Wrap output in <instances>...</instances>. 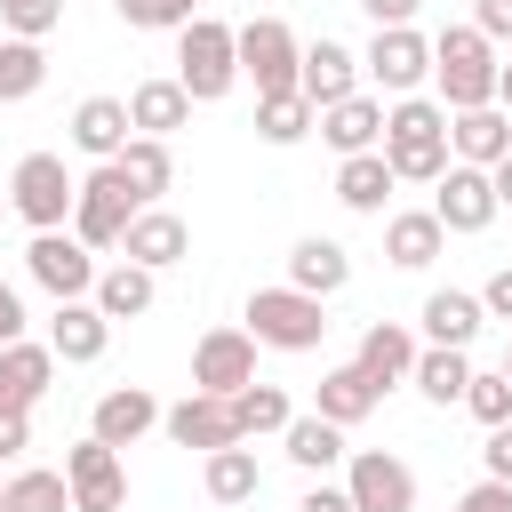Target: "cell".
I'll return each instance as SVG.
<instances>
[{
  "mask_svg": "<svg viewBox=\"0 0 512 512\" xmlns=\"http://www.w3.org/2000/svg\"><path fill=\"white\" fill-rule=\"evenodd\" d=\"M384 168H392V184H432L440 168H448V112L432 104V96H400L392 112H384Z\"/></svg>",
  "mask_w": 512,
  "mask_h": 512,
  "instance_id": "cell-1",
  "label": "cell"
},
{
  "mask_svg": "<svg viewBox=\"0 0 512 512\" xmlns=\"http://www.w3.org/2000/svg\"><path fill=\"white\" fill-rule=\"evenodd\" d=\"M432 80H440V112H480L496 104V48L472 24H448L432 40Z\"/></svg>",
  "mask_w": 512,
  "mask_h": 512,
  "instance_id": "cell-2",
  "label": "cell"
},
{
  "mask_svg": "<svg viewBox=\"0 0 512 512\" xmlns=\"http://www.w3.org/2000/svg\"><path fill=\"white\" fill-rule=\"evenodd\" d=\"M232 80H240L232 24H216V16H192V24L176 32V88H184L192 104H216V96H232Z\"/></svg>",
  "mask_w": 512,
  "mask_h": 512,
  "instance_id": "cell-3",
  "label": "cell"
},
{
  "mask_svg": "<svg viewBox=\"0 0 512 512\" xmlns=\"http://www.w3.org/2000/svg\"><path fill=\"white\" fill-rule=\"evenodd\" d=\"M248 336L256 344H272V352H312L320 336H328V312H320V296H304V288H256L248 296Z\"/></svg>",
  "mask_w": 512,
  "mask_h": 512,
  "instance_id": "cell-4",
  "label": "cell"
},
{
  "mask_svg": "<svg viewBox=\"0 0 512 512\" xmlns=\"http://www.w3.org/2000/svg\"><path fill=\"white\" fill-rule=\"evenodd\" d=\"M72 200H80V184L64 176L56 152H24V160H16V176H8V208H16L32 232H64V224H72Z\"/></svg>",
  "mask_w": 512,
  "mask_h": 512,
  "instance_id": "cell-5",
  "label": "cell"
},
{
  "mask_svg": "<svg viewBox=\"0 0 512 512\" xmlns=\"http://www.w3.org/2000/svg\"><path fill=\"white\" fill-rule=\"evenodd\" d=\"M136 208H144V200H136V192H128V176L104 160L96 176H80V200H72V240H80L88 256H96V248H120V232L136 224Z\"/></svg>",
  "mask_w": 512,
  "mask_h": 512,
  "instance_id": "cell-6",
  "label": "cell"
},
{
  "mask_svg": "<svg viewBox=\"0 0 512 512\" xmlns=\"http://www.w3.org/2000/svg\"><path fill=\"white\" fill-rule=\"evenodd\" d=\"M232 48H240V72L256 80V96H288L296 88V32L280 24V16H256V24H240L232 32Z\"/></svg>",
  "mask_w": 512,
  "mask_h": 512,
  "instance_id": "cell-7",
  "label": "cell"
},
{
  "mask_svg": "<svg viewBox=\"0 0 512 512\" xmlns=\"http://www.w3.org/2000/svg\"><path fill=\"white\" fill-rule=\"evenodd\" d=\"M344 496H352V512H416V472L392 448H360V456H344Z\"/></svg>",
  "mask_w": 512,
  "mask_h": 512,
  "instance_id": "cell-8",
  "label": "cell"
},
{
  "mask_svg": "<svg viewBox=\"0 0 512 512\" xmlns=\"http://www.w3.org/2000/svg\"><path fill=\"white\" fill-rule=\"evenodd\" d=\"M360 72H368L384 96H416V88L432 80V40H424L416 24H392V32H376V40H368Z\"/></svg>",
  "mask_w": 512,
  "mask_h": 512,
  "instance_id": "cell-9",
  "label": "cell"
},
{
  "mask_svg": "<svg viewBox=\"0 0 512 512\" xmlns=\"http://www.w3.org/2000/svg\"><path fill=\"white\" fill-rule=\"evenodd\" d=\"M240 384H256V336H248V328H208V336L192 344V392L232 400Z\"/></svg>",
  "mask_w": 512,
  "mask_h": 512,
  "instance_id": "cell-10",
  "label": "cell"
},
{
  "mask_svg": "<svg viewBox=\"0 0 512 512\" xmlns=\"http://www.w3.org/2000/svg\"><path fill=\"white\" fill-rule=\"evenodd\" d=\"M432 184H440V192H432V216H440V232H488V224H496V184H488V168H464V160H448Z\"/></svg>",
  "mask_w": 512,
  "mask_h": 512,
  "instance_id": "cell-11",
  "label": "cell"
},
{
  "mask_svg": "<svg viewBox=\"0 0 512 512\" xmlns=\"http://www.w3.org/2000/svg\"><path fill=\"white\" fill-rule=\"evenodd\" d=\"M24 272H32V280H40L56 304H72V296H88V288H96V256H88L72 232H32Z\"/></svg>",
  "mask_w": 512,
  "mask_h": 512,
  "instance_id": "cell-12",
  "label": "cell"
},
{
  "mask_svg": "<svg viewBox=\"0 0 512 512\" xmlns=\"http://www.w3.org/2000/svg\"><path fill=\"white\" fill-rule=\"evenodd\" d=\"M64 488H72V512H120V504H128L120 448H104V440H80V448L64 456Z\"/></svg>",
  "mask_w": 512,
  "mask_h": 512,
  "instance_id": "cell-13",
  "label": "cell"
},
{
  "mask_svg": "<svg viewBox=\"0 0 512 512\" xmlns=\"http://www.w3.org/2000/svg\"><path fill=\"white\" fill-rule=\"evenodd\" d=\"M160 432H168L176 448H200V456H216V448H240L232 400H216V392H184L176 408H160Z\"/></svg>",
  "mask_w": 512,
  "mask_h": 512,
  "instance_id": "cell-14",
  "label": "cell"
},
{
  "mask_svg": "<svg viewBox=\"0 0 512 512\" xmlns=\"http://www.w3.org/2000/svg\"><path fill=\"white\" fill-rule=\"evenodd\" d=\"M296 96H304L312 112H328V104L360 96V56H352L344 40H312V48L296 56Z\"/></svg>",
  "mask_w": 512,
  "mask_h": 512,
  "instance_id": "cell-15",
  "label": "cell"
},
{
  "mask_svg": "<svg viewBox=\"0 0 512 512\" xmlns=\"http://www.w3.org/2000/svg\"><path fill=\"white\" fill-rule=\"evenodd\" d=\"M504 152H512V112H504V104L448 112V160H464V168H496Z\"/></svg>",
  "mask_w": 512,
  "mask_h": 512,
  "instance_id": "cell-16",
  "label": "cell"
},
{
  "mask_svg": "<svg viewBox=\"0 0 512 512\" xmlns=\"http://www.w3.org/2000/svg\"><path fill=\"white\" fill-rule=\"evenodd\" d=\"M184 248H192V232H184V216H168V208H136V224L120 232V264H144V272L184 264Z\"/></svg>",
  "mask_w": 512,
  "mask_h": 512,
  "instance_id": "cell-17",
  "label": "cell"
},
{
  "mask_svg": "<svg viewBox=\"0 0 512 512\" xmlns=\"http://www.w3.org/2000/svg\"><path fill=\"white\" fill-rule=\"evenodd\" d=\"M152 424H160V400H152L144 384H120V392H104V400H96L88 440H104V448H136Z\"/></svg>",
  "mask_w": 512,
  "mask_h": 512,
  "instance_id": "cell-18",
  "label": "cell"
},
{
  "mask_svg": "<svg viewBox=\"0 0 512 512\" xmlns=\"http://www.w3.org/2000/svg\"><path fill=\"white\" fill-rule=\"evenodd\" d=\"M104 344H112V320H104V312H96L88 296L56 304V320H48V352H56V360L88 368V360H104Z\"/></svg>",
  "mask_w": 512,
  "mask_h": 512,
  "instance_id": "cell-19",
  "label": "cell"
},
{
  "mask_svg": "<svg viewBox=\"0 0 512 512\" xmlns=\"http://www.w3.org/2000/svg\"><path fill=\"white\" fill-rule=\"evenodd\" d=\"M48 376H56V352L48 344H0V408H16V416H32V400L48 392Z\"/></svg>",
  "mask_w": 512,
  "mask_h": 512,
  "instance_id": "cell-20",
  "label": "cell"
},
{
  "mask_svg": "<svg viewBox=\"0 0 512 512\" xmlns=\"http://www.w3.org/2000/svg\"><path fill=\"white\" fill-rule=\"evenodd\" d=\"M72 144H80L96 168L120 160V152H128V104H120V96H88V104L72 112Z\"/></svg>",
  "mask_w": 512,
  "mask_h": 512,
  "instance_id": "cell-21",
  "label": "cell"
},
{
  "mask_svg": "<svg viewBox=\"0 0 512 512\" xmlns=\"http://www.w3.org/2000/svg\"><path fill=\"white\" fill-rule=\"evenodd\" d=\"M312 128L352 160V152H376V144H384V104H376V96H344V104H328Z\"/></svg>",
  "mask_w": 512,
  "mask_h": 512,
  "instance_id": "cell-22",
  "label": "cell"
},
{
  "mask_svg": "<svg viewBox=\"0 0 512 512\" xmlns=\"http://www.w3.org/2000/svg\"><path fill=\"white\" fill-rule=\"evenodd\" d=\"M352 368H360L376 392H384V384H408V368H416V336H408L400 320H376V328L360 336V360H352Z\"/></svg>",
  "mask_w": 512,
  "mask_h": 512,
  "instance_id": "cell-23",
  "label": "cell"
},
{
  "mask_svg": "<svg viewBox=\"0 0 512 512\" xmlns=\"http://www.w3.org/2000/svg\"><path fill=\"white\" fill-rule=\"evenodd\" d=\"M344 280H352V256H344L336 240H296V248H288V288H304V296L328 304Z\"/></svg>",
  "mask_w": 512,
  "mask_h": 512,
  "instance_id": "cell-24",
  "label": "cell"
},
{
  "mask_svg": "<svg viewBox=\"0 0 512 512\" xmlns=\"http://www.w3.org/2000/svg\"><path fill=\"white\" fill-rule=\"evenodd\" d=\"M416 320H424V336H432V344H448V352H464V344L480 336V320H488V312H480V296H464V288H432Z\"/></svg>",
  "mask_w": 512,
  "mask_h": 512,
  "instance_id": "cell-25",
  "label": "cell"
},
{
  "mask_svg": "<svg viewBox=\"0 0 512 512\" xmlns=\"http://www.w3.org/2000/svg\"><path fill=\"white\" fill-rule=\"evenodd\" d=\"M184 120H192V96H184L176 80H144V88L128 96V128H136V136H160V144H168Z\"/></svg>",
  "mask_w": 512,
  "mask_h": 512,
  "instance_id": "cell-26",
  "label": "cell"
},
{
  "mask_svg": "<svg viewBox=\"0 0 512 512\" xmlns=\"http://www.w3.org/2000/svg\"><path fill=\"white\" fill-rule=\"evenodd\" d=\"M440 248H448V232H440V216H432V208H408V216H392V224H384V256H392L400 272H424Z\"/></svg>",
  "mask_w": 512,
  "mask_h": 512,
  "instance_id": "cell-27",
  "label": "cell"
},
{
  "mask_svg": "<svg viewBox=\"0 0 512 512\" xmlns=\"http://www.w3.org/2000/svg\"><path fill=\"white\" fill-rule=\"evenodd\" d=\"M376 400H384V392H376V384H368V376L344 360V368H328V376H320V400H312V416H328L336 432H352V424H360Z\"/></svg>",
  "mask_w": 512,
  "mask_h": 512,
  "instance_id": "cell-28",
  "label": "cell"
},
{
  "mask_svg": "<svg viewBox=\"0 0 512 512\" xmlns=\"http://www.w3.org/2000/svg\"><path fill=\"white\" fill-rule=\"evenodd\" d=\"M336 200H344L352 216H384V200H392V168H384V152H352V160L336 168Z\"/></svg>",
  "mask_w": 512,
  "mask_h": 512,
  "instance_id": "cell-29",
  "label": "cell"
},
{
  "mask_svg": "<svg viewBox=\"0 0 512 512\" xmlns=\"http://www.w3.org/2000/svg\"><path fill=\"white\" fill-rule=\"evenodd\" d=\"M112 168L128 176V192H136L144 208H152V200H160V192L176 184V160H168V144H160V136H128V152H120Z\"/></svg>",
  "mask_w": 512,
  "mask_h": 512,
  "instance_id": "cell-30",
  "label": "cell"
},
{
  "mask_svg": "<svg viewBox=\"0 0 512 512\" xmlns=\"http://www.w3.org/2000/svg\"><path fill=\"white\" fill-rule=\"evenodd\" d=\"M88 304H96L104 320H136V312H152V272H144V264H112V272H96Z\"/></svg>",
  "mask_w": 512,
  "mask_h": 512,
  "instance_id": "cell-31",
  "label": "cell"
},
{
  "mask_svg": "<svg viewBox=\"0 0 512 512\" xmlns=\"http://www.w3.org/2000/svg\"><path fill=\"white\" fill-rule=\"evenodd\" d=\"M408 384H416L432 408H456V400H464V384H472V360H464V352H448V344H432V352H416Z\"/></svg>",
  "mask_w": 512,
  "mask_h": 512,
  "instance_id": "cell-32",
  "label": "cell"
},
{
  "mask_svg": "<svg viewBox=\"0 0 512 512\" xmlns=\"http://www.w3.org/2000/svg\"><path fill=\"white\" fill-rule=\"evenodd\" d=\"M288 464H304V472H328V464H344V432L328 424V416H288Z\"/></svg>",
  "mask_w": 512,
  "mask_h": 512,
  "instance_id": "cell-33",
  "label": "cell"
},
{
  "mask_svg": "<svg viewBox=\"0 0 512 512\" xmlns=\"http://www.w3.org/2000/svg\"><path fill=\"white\" fill-rule=\"evenodd\" d=\"M288 392L280 384H240L232 392V424H240V440H256V432H288Z\"/></svg>",
  "mask_w": 512,
  "mask_h": 512,
  "instance_id": "cell-34",
  "label": "cell"
},
{
  "mask_svg": "<svg viewBox=\"0 0 512 512\" xmlns=\"http://www.w3.org/2000/svg\"><path fill=\"white\" fill-rule=\"evenodd\" d=\"M200 480H208V496H216V504H248V496L264 488V472H256V448H216Z\"/></svg>",
  "mask_w": 512,
  "mask_h": 512,
  "instance_id": "cell-35",
  "label": "cell"
},
{
  "mask_svg": "<svg viewBox=\"0 0 512 512\" xmlns=\"http://www.w3.org/2000/svg\"><path fill=\"white\" fill-rule=\"evenodd\" d=\"M312 120H320V112H312L296 88H288V96H256V136H264V144H304Z\"/></svg>",
  "mask_w": 512,
  "mask_h": 512,
  "instance_id": "cell-36",
  "label": "cell"
},
{
  "mask_svg": "<svg viewBox=\"0 0 512 512\" xmlns=\"http://www.w3.org/2000/svg\"><path fill=\"white\" fill-rule=\"evenodd\" d=\"M40 80H48V56H40V40H0V104H24V96H40Z\"/></svg>",
  "mask_w": 512,
  "mask_h": 512,
  "instance_id": "cell-37",
  "label": "cell"
},
{
  "mask_svg": "<svg viewBox=\"0 0 512 512\" xmlns=\"http://www.w3.org/2000/svg\"><path fill=\"white\" fill-rule=\"evenodd\" d=\"M0 512H72V488H64V472H16L0 488Z\"/></svg>",
  "mask_w": 512,
  "mask_h": 512,
  "instance_id": "cell-38",
  "label": "cell"
},
{
  "mask_svg": "<svg viewBox=\"0 0 512 512\" xmlns=\"http://www.w3.org/2000/svg\"><path fill=\"white\" fill-rule=\"evenodd\" d=\"M464 408H472L488 432H496V424H512V376H504V368H496V376H480V368H472V384H464Z\"/></svg>",
  "mask_w": 512,
  "mask_h": 512,
  "instance_id": "cell-39",
  "label": "cell"
},
{
  "mask_svg": "<svg viewBox=\"0 0 512 512\" xmlns=\"http://www.w3.org/2000/svg\"><path fill=\"white\" fill-rule=\"evenodd\" d=\"M56 16H64V0H0L8 40H48V32H56Z\"/></svg>",
  "mask_w": 512,
  "mask_h": 512,
  "instance_id": "cell-40",
  "label": "cell"
},
{
  "mask_svg": "<svg viewBox=\"0 0 512 512\" xmlns=\"http://www.w3.org/2000/svg\"><path fill=\"white\" fill-rule=\"evenodd\" d=\"M112 8H120L136 32H184V24H192V8H184V0H112Z\"/></svg>",
  "mask_w": 512,
  "mask_h": 512,
  "instance_id": "cell-41",
  "label": "cell"
},
{
  "mask_svg": "<svg viewBox=\"0 0 512 512\" xmlns=\"http://www.w3.org/2000/svg\"><path fill=\"white\" fill-rule=\"evenodd\" d=\"M472 32L496 48V40H512V0H472Z\"/></svg>",
  "mask_w": 512,
  "mask_h": 512,
  "instance_id": "cell-42",
  "label": "cell"
},
{
  "mask_svg": "<svg viewBox=\"0 0 512 512\" xmlns=\"http://www.w3.org/2000/svg\"><path fill=\"white\" fill-rule=\"evenodd\" d=\"M456 512H512V488H504V480H472V488L456 496Z\"/></svg>",
  "mask_w": 512,
  "mask_h": 512,
  "instance_id": "cell-43",
  "label": "cell"
},
{
  "mask_svg": "<svg viewBox=\"0 0 512 512\" xmlns=\"http://www.w3.org/2000/svg\"><path fill=\"white\" fill-rule=\"evenodd\" d=\"M480 464H488V480H504V488H512V424H496V432H488Z\"/></svg>",
  "mask_w": 512,
  "mask_h": 512,
  "instance_id": "cell-44",
  "label": "cell"
},
{
  "mask_svg": "<svg viewBox=\"0 0 512 512\" xmlns=\"http://www.w3.org/2000/svg\"><path fill=\"white\" fill-rule=\"evenodd\" d=\"M480 312H488V320H512V264H504V272H488V288H480Z\"/></svg>",
  "mask_w": 512,
  "mask_h": 512,
  "instance_id": "cell-45",
  "label": "cell"
},
{
  "mask_svg": "<svg viewBox=\"0 0 512 512\" xmlns=\"http://www.w3.org/2000/svg\"><path fill=\"white\" fill-rule=\"evenodd\" d=\"M24 448H32V416L0 408V456H24Z\"/></svg>",
  "mask_w": 512,
  "mask_h": 512,
  "instance_id": "cell-46",
  "label": "cell"
},
{
  "mask_svg": "<svg viewBox=\"0 0 512 512\" xmlns=\"http://www.w3.org/2000/svg\"><path fill=\"white\" fill-rule=\"evenodd\" d=\"M296 512H352V496H344V488H328V480H320V488H304V504H296Z\"/></svg>",
  "mask_w": 512,
  "mask_h": 512,
  "instance_id": "cell-47",
  "label": "cell"
},
{
  "mask_svg": "<svg viewBox=\"0 0 512 512\" xmlns=\"http://www.w3.org/2000/svg\"><path fill=\"white\" fill-rule=\"evenodd\" d=\"M368 16H376V32H392V24H408L416 16V0H360Z\"/></svg>",
  "mask_w": 512,
  "mask_h": 512,
  "instance_id": "cell-48",
  "label": "cell"
},
{
  "mask_svg": "<svg viewBox=\"0 0 512 512\" xmlns=\"http://www.w3.org/2000/svg\"><path fill=\"white\" fill-rule=\"evenodd\" d=\"M24 336V304H16V288L0 280V344H16Z\"/></svg>",
  "mask_w": 512,
  "mask_h": 512,
  "instance_id": "cell-49",
  "label": "cell"
},
{
  "mask_svg": "<svg viewBox=\"0 0 512 512\" xmlns=\"http://www.w3.org/2000/svg\"><path fill=\"white\" fill-rule=\"evenodd\" d=\"M488 184H496V208H512V152H504V160L488 168Z\"/></svg>",
  "mask_w": 512,
  "mask_h": 512,
  "instance_id": "cell-50",
  "label": "cell"
},
{
  "mask_svg": "<svg viewBox=\"0 0 512 512\" xmlns=\"http://www.w3.org/2000/svg\"><path fill=\"white\" fill-rule=\"evenodd\" d=\"M496 104L512 112V64H496Z\"/></svg>",
  "mask_w": 512,
  "mask_h": 512,
  "instance_id": "cell-51",
  "label": "cell"
},
{
  "mask_svg": "<svg viewBox=\"0 0 512 512\" xmlns=\"http://www.w3.org/2000/svg\"><path fill=\"white\" fill-rule=\"evenodd\" d=\"M504 376H512V352H504Z\"/></svg>",
  "mask_w": 512,
  "mask_h": 512,
  "instance_id": "cell-52",
  "label": "cell"
},
{
  "mask_svg": "<svg viewBox=\"0 0 512 512\" xmlns=\"http://www.w3.org/2000/svg\"><path fill=\"white\" fill-rule=\"evenodd\" d=\"M184 8H192V0H184Z\"/></svg>",
  "mask_w": 512,
  "mask_h": 512,
  "instance_id": "cell-53",
  "label": "cell"
},
{
  "mask_svg": "<svg viewBox=\"0 0 512 512\" xmlns=\"http://www.w3.org/2000/svg\"><path fill=\"white\" fill-rule=\"evenodd\" d=\"M0 488H8V480H0Z\"/></svg>",
  "mask_w": 512,
  "mask_h": 512,
  "instance_id": "cell-54",
  "label": "cell"
}]
</instances>
